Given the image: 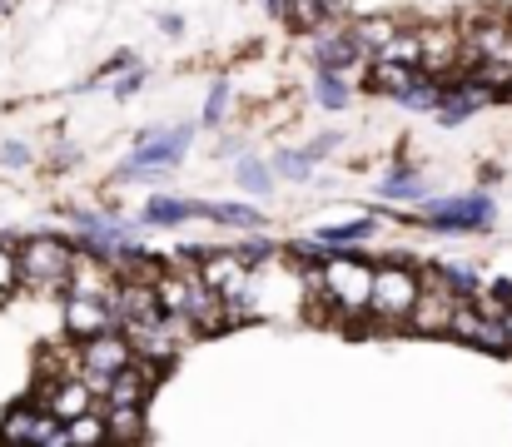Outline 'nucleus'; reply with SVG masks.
<instances>
[{
    "mask_svg": "<svg viewBox=\"0 0 512 447\" xmlns=\"http://www.w3.org/2000/svg\"><path fill=\"white\" fill-rule=\"evenodd\" d=\"M319 294L334 303L343 323H358L368 313V294H373V264L358 254H329V264L319 269Z\"/></svg>",
    "mask_w": 512,
    "mask_h": 447,
    "instance_id": "obj_1",
    "label": "nucleus"
},
{
    "mask_svg": "<svg viewBox=\"0 0 512 447\" xmlns=\"http://www.w3.org/2000/svg\"><path fill=\"white\" fill-rule=\"evenodd\" d=\"M75 244L60 234H30L15 244V264H20V284L30 289H65L70 269H75Z\"/></svg>",
    "mask_w": 512,
    "mask_h": 447,
    "instance_id": "obj_2",
    "label": "nucleus"
},
{
    "mask_svg": "<svg viewBox=\"0 0 512 447\" xmlns=\"http://www.w3.org/2000/svg\"><path fill=\"white\" fill-rule=\"evenodd\" d=\"M418 294H423V274H418V269H408V264H383V269H373L368 318H378V323L398 328V323H408V318H413Z\"/></svg>",
    "mask_w": 512,
    "mask_h": 447,
    "instance_id": "obj_3",
    "label": "nucleus"
},
{
    "mask_svg": "<svg viewBox=\"0 0 512 447\" xmlns=\"http://www.w3.org/2000/svg\"><path fill=\"white\" fill-rule=\"evenodd\" d=\"M493 199L488 194H453V199H428L418 224L438 234H483L493 224Z\"/></svg>",
    "mask_w": 512,
    "mask_h": 447,
    "instance_id": "obj_4",
    "label": "nucleus"
},
{
    "mask_svg": "<svg viewBox=\"0 0 512 447\" xmlns=\"http://www.w3.org/2000/svg\"><path fill=\"white\" fill-rule=\"evenodd\" d=\"M75 353H80L75 378H80L95 398H105L110 378H115V373H125V368L135 363V353H130V343H125V333H120V328H115V333H100V338H90V343H80Z\"/></svg>",
    "mask_w": 512,
    "mask_h": 447,
    "instance_id": "obj_5",
    "label": "nucleus"
},
{
    "mask_svg": "<svg viewBox=\"0 0 512 447\" xmlns=\"http://www.w3.org/2000/svg\"><path fill=\"white\" fill-rule=\"evenodd\" d=\"M189 125H150L145 135H140V145H135V154L115 169L120 179H135V174H160V169H170V164H179L184 159V149H189Z\"/></svg>",
    "mask_w": 512,
    "mask_h": 447,
    "instance_id": "obj_6",
    "label": "nucleus"
},
{
    "mask_svg": "<svg viewBox=\"0 0 512 447\" xmlns=\"http://www.w3.org/2000/svg\"><path fill=\"white\" fill-rule=\"evenodd\" d=\"M30 403H40L60 428L65 423H75V418H85V413H95L100 408V398L80 383V378H60V383H40L35 393H30Z\"/></svg>",
    "mask_w": 512,
    "mask_h": 447,
    "instance_id": "obj_7",
    "label": "nucleus"
},
{
    "mask_svg": "<svg viewBox=\"0 0 512 447\" xmlns=\"http://www.w3.org/2000/svg\"><path fill=\"white\" fill-rule=\"evenodd\" d=\"M55 428H60V423H55L40 403L20 398V403H10L5 418H0V447H40Z\"/></svg>",
    "mask_w": 512,
    "mask_h": 447,
    "instance_id": "obj_8",
    "label": "nucleus"
},
{
    "mask_svg": "<svg viewBox=\"0 0 512 447\" xmlns=\"http://www.w3.org/2000/svg\"><path fill=\"white\" fill-rule=\"evenodd\" d=\"M458 308H463V298L453 294L448 284H438L433 274H423V294H418V308H413V328L418 333H448L453 328V318H458Z\"/></svg>",
    "mask_w": 512,
    "mask_h": 447,
    "instance_id": "obj_9",
    "label": "nucleus"
},
{
    "mask_svg": "<svg viewBox=\"0 0 512 447\" xmlns=\"http://www.w3.org/2000/svg\"><path fill=\"white\" fill-rule=\"evenodd\" d=\"M155 383H160V368H150V363H130L125 373L110 378L100 408H145L150 393H155Z\"/></svg>",
    "mask_w": 512,
    "mask_h": 447,
    "instance_id": "obj_10",
    "label": "nucleus"
},
{
    "mask_svg": "<svg viewBox=\"0 0 512 447\" xmlns=\"http://www.w3.org/2000/svg\"><path fill=\"white\" fill-rule=\"evenodd\" d=\"M65 333L75 343H90L100 333H115V308L100 298H65Z\"/></svg>",
    "mask_w": 512,
    "mask_h": 447,
    "instance_id": "obj_11",
    "label": "nucleus"
},
{
    "mask_svg": "<svg viewBox=\"0 0 512 447\" xmlns=\"http://www.w3.org/2000/svg\"><path fill=\"white\" fill-rule=\"evenodd\" d=\"M453 338H463V343H473V348H483V353H512L508 348V333H503V318H483L473 303H463L458 308V318H453V328H448Z\"/></svg>",
    "mask_w": 512,
    "mask_h": 447,
    "instance_id": "obj_12",
    "label": "nucleus"
},
{
    "mask_svg": "<svg viewBox=\"0 0 512 447\" xmlns=\"http://www.w3.org/2000/svg\"><path fill=\"white\" fill-rule=\"evenodd\" d=\"M358 60H368L358 45H353V35H348V25H329V30H319L314 35V70H329V75H343L348 65H358Z\"/></svg>",
    "mask_w": 512,
    "mask_h": 447,
    "instance_id": "obj_13",
    "label": "nucleus"
},
{
    "mask_svg": "<svg viewBox=\"0 0 512 447\" xmlns=\"http://www.w3.org/2000/svg\"><path fill=\"white\" fill-rule=\"evenodd\" d=\"M483 105H493V95H483L478 85H468V80H458V85H443V105H438V125H463V120H473Z\"/></svg>",
    "mask_w": 512,
    "mask_h": 447,
    "instance_id": "obj_14",
    "label": "nucleus"
},
{
    "mask_svg": "<svg viewBox=\"0 0 512 447\" xmlns=\"http://www.w3.org/2000/svg\"><path fill=\"white\" fill-rule=\"evenodd\" d=\"M209 209L214 204H199V199H170V194H155L150 204H145V224H165V229H174V224H189V219H209Z\"/></svg>",
    "mask_w": 512,
    "mask_h": 447,
    "instance_id": "obj_15",
    "label": "nucleus"
},
{
    "mask_svg": "<svg viewBox=\"0 0 512 447\" xmlns=\"http://www.w3.org/2000/svg\"><path fill=\"white\" fill-rule=\"evenodd\" d=\"M378 199H398V204H428V179H423L418 169L398 164V169H388V174H383V184H378Z\"/></svg>",
    "mask_w": 512,
    "mask_h": 447,
    "instance_id": "obj_16",
    "label": "nucleus"
},
{
    "mask_svg": "<svg viewBox=\"0 0 512 447\" xmlns=\"http://www.w3.org/2000/svg\"><path fill=\"white\" fill-rule=\"evenodd\" d=\"M100 413H105V438H110V447L145 443V408H100Z\"/></svg>",
    "mask_w": 512,
    "mask_h": 447,
    "instance_id": "obj_17",
    "label": "nucleus"
},
{
    "mask_svg": "<svg viewBox=\"0 0 512 447\" xmlns=\"http://www.w3.org/2000/svg\"><path fill=\"white\" fill-rule=\"evenodd\" d=\"M403 25L393 20V15H373V20H358V25H348V35H353V45L373 60V55H383L388 50V40L398 35Z\"/></svg>",
    "mask_w": 512,
    "mask_h": 447,
    "instance_id": "obj_18",
    "label": "nucleus"
},
{
    "mask_svg": "<svg viewBox=\"0 0 512 447\" xmlns=\"http://www.w3.org/2000/svg\"><path fill=\"white\" fill-rule=\"evenodd\" d=\"M398 105H403V110H418V115H438V105H443V80L418 75V80L398 95Z\"/></svg>",
    "mask_w": 512,
    "mask_h": 447,
    "instance_id": "obj_19",
    "label": "nucleus"
},
{
    "mask_svg": "<svg viewBox=\"0 0 512 447\" xmlns=\"http://www.w3.org/2000/svg\"><path fill=\"white\" fill-rule=\"evenodd\" d=\"M433 279H438V284H448L463 303H468V294H478V289H483V269H478V264H438V269H433Z\"/></svg>",
    "mask_w": 512,
    "mask_h": 447,
    "instance_id": "obj_20",
    "label": "nucleus"
},
{
    "mask_svg": "<svg viewBox=\"0 0 512 447\" xmlns=\"http://www.w3.org/2000/svg\"><path fill=\"white\" fill-rule=\"evenodd\" d=\"M65 438H70V447H110V438H105V413L95 408V413L65 423Z\"/></svg>",
    "mask_w": 512,
    "mask_h": 447,
    "instance_id": "obj_21",
    "label": "nucleus"
},
{
    "mask_svg": "<svg viewBox=\"0 0 512 447\" xmlns=\"http://www.w3.org/2000/svg\"><path fill=\"white\" fill-rule=\"evenodd\" d=\"M209 224H224V229H244V234H254V229L264 224V214H259L254 204H214V209H209Z\"/></svg>",
    "mask_w": 512,
    "mask_h": 447,
    "instance_id": "obj_22",
    "label": "nucleus"
},
{
    "mask_svg": "<svg viewBox=\"0 0 512 447\" xmlns=\"http://www.w3.org/2000/svg\"><path fill=\"white\" fill-rule=\"evenodd\" d=\"M373 219H353V224H334V229H319L314 234V244H329V249H339V244H363V239H373Z\"/></svg>",
    "mask_w": 512,
    "mask_h": 447,
    "instance_id": "obj_23",
    "label": "nucleus"
},
{
    "mask_svg": "<svg viewBox=\"0 0 512 447\" xmlns=\"http://www.w3.org/2000/svg\"><path fill=\"white\" fill-rule=\"evenodd\" d=\"M314 100H319L324 110H343V105H348V75L314 70Z\"/></svg>",
    "mask_w": 512,
    "mask_h": 447,
    "instance_id": "obj_24",
    "label": "nucleus"
},
{
    "mask_svg": "<svg viewBox=\"0 0 512 447\" xmlns=\"http://www.w3.org/2000/svg\"><path fill=\"white\" fill-rule=\"evenodd\" d=\"M239 184H244L249 194H269V189H274V169H269L264 159H239Z\"/></svg>",
    "mask_w": 512,
    "mask_h": 447,
    "instance_id": "obj_25",
    "label": "nucleus"
},
{
    "mask_svg": "<svg viewBox=\"0 0 512 447\" xmlns=\"http://www.w3.org/2000/svg\"><path fill=\"white\" fill-rule=\"evenodd\" d=\"M274 174H289V179H309V169H314V159L309 154H299V149H284V154H274V164H269Z\"/></svg>",
    "mask_w": 512,
    "mask_h": 447,
    "instance_id": "obj_26",
    "label": "nucleus"
},
{
    "mask_svg": "<svg viewBox=\"0 0 512 447\" xmlns=\"http://www.w3.org/2000/svg\"><path fill=\"white\" fill-rule=\"evenodd\" d=\"M229 110V80H214L209 85V100H204V125H219Z\"/></svg>",
    "mask_w": 512,
    "mask_h": 447,
    "instance_id": "obj_27",
    "label": "nucleus"
},
{
    "mask_svg": "<svg viewBox=\"0 0 512 447\" xmlns=\"http://www.w3.org/2000/svg\"><path fill=\"white\" fill-rule=\"evenodd\" d=\"M20 284V264H15V244H0V298Z\"/></svg>",
    "mask_w": 512,
    "mask_h": 447,
    "instance_id": "obj_28",
    "label": "nucleus"
},
{
    "mask_svg": "<svg viewBox=\"0 0 512 447\" xmlns=\"http://www.w3.org/2000/svg\"><path fill=\"white\" fill-rule=\"evenodd\" d=\"M0 164H5V169H20V164H30V145L10 140V145L0 149Z\"/></svg>",
    "mask_w": 512,
    "mask_h": 447,
    "instance_id": "obj_29",
    "label": "nucleus"
},
{
    "mask_svg": "<svg viewBox=\"0 0 512 447\" xmlns=\"http://www.w3.org/2000/svg\"><path fill=\"white\" fill-rule=\"evenodd\" d=\"M145 85V70H135V75H125V80H115V100H130L135 90Z\"/></svg>",
    "mask_w": 512,
    "mask_h": 447,
    "instance_id": "obj_30",
    "label": "nucleus"
},
{
    "mask_svg": "<svg viewBox=\"0 0 512 447\" xmlns=\"http://www.w3.org/2000/svg\"><path fill=\"white\" fill-rule=\"evenodd\" d=\"M339 145H343L339 135H319V140H314V145L304 149V154H309V159H324V154H334Z\"/></svg>",
    "mask_w": 512,
    "mask_h": 447,
    "instance_id": "obj_31",
    "label": "nucleus"
},
{
    "mask_svg": "<svg viewBox=\"0 0 512 447\" xmlns=\"http://www.w3.org/2000/svg\"><path fill=\"white\" fill-rule=\"evenodd\" d=\"M130 65H135V55H130V50H120V55H115V60H110V65H105V70H100V75H105V80H110V75H125V70H130Z\"/></svg>",
    "mask_w": 512,
    "mask_h": 447,
    "instance_id": "obj_32",
    "label": "nucleus"
},
{
    "mask_svg": "<svg viewBox=\"0 0 512 447\" xmlns=\"http://www.w3.org/2000/svg\"><path fill=\"white\" fill-rule=\"evenodd\" d=\"M264 10H269V15H279V20H284V15H289V0H264Z\"/></svg>",
    "mask_w": 512,
    "mask_h": 447,
    "instance_id": "obj_33",
    "label": "nucleus"
},
{
    "mask_svg": "<svg viewBox=\"0 0 512 447\" xmlns=\"http://www.w3.org/2000/svg\"><path fill=\"white\" fill-rule=\"evenodd\" d=\"M314 5H324L329 15H339V10H343V5H348V0H314Z\"/></svg>",
    "mask_w": 512,
    "mask_h": 447,
    "instance_id": "obj_34",
    "label": "nucleus"
},
{
    "mask_svg": "<svg viewBox=\"0 0 512 447\" xmlns=\"http://www.w3.org/2000/svg\"><path fill=\"white\" fill-rule=\"evenodd\" d=\"M503 333H508V348H512V303H508V313H503Z\"/></svg>",
    "mask_w": 512,
    "mask_h": 447,
    "instance_id": "obj_35",
    "label": "nucleus"
}]
</instances>
